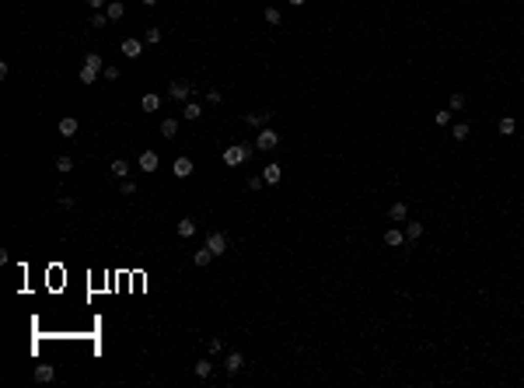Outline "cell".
<instances>
[{
    "instance_id": "d6986e66",
    "label": "cell",
    "mask_w": 524,
    "mask_h": 388,
    "mask_svg": "<svg viewBox=\"0 0 524 388\" xmlns=\"http://www.w3.org/2000/svg\"><path fill=\"white\" fill-rule=\"evenodd\" d=\"M182 116H185V119H189V122H193V119H199V116H203V105H199V101H185V109H182Z\"/></svg>"
},
{
    "instance_id": "1f68e13d",
    "label": "cell",
    "mask_w": 524,
    "mask_h": 388,
    "mask_svg": "<svg viewBox=\"0 0 524 388\" xmlns=\"http://www.w3.org/2000/svg\"><path fill=\"white\" fill-rule=\"evenodd\" d=\"M458 109H465V95H462V91L451 95V112H458Z\"/></svg>"
},
{
    "instance_id": "ab89813d",
    "label": "cell",
    "mask_w": 524,
    "mask_h": 388,
    "mask_svg": "<svg viewBox=\"0 0 524 388\" xmlns=\"http://www.w3.org/2000/svg\"><path fill=\"white\" fill-rule=\"evenodd\" d=\"M84 4H88V7H95V11H101V7H109L105 0H84Z\"/></svg>"
},
{
    "instance_id": "ffe728a7",
    "label": "cell",
    "mask_w": 524,
    "mask_h": 388,
    "mask_svg": "<svg viewBox=\"0 0 524 388\" xmlns=\"http://www.w3.org/2000/svg\"><path fill=\"white\" fill-rule=\"evenodd\" d=\"M178 234H182V238H193V234H196V220H193V217H182V220H178Z\"/></svg>"
},
{
    "instance_id": "cb8c5ba5",
    "label": "cell",
    "mask_w": 524,
    "mask_h": 388,
    "mask_svg": "<svg viewBox=\"0 0 524 388\" xmlns=\"http://www.w3.org/2000/svg\"><path fill=\"white\" fill-rule=\"evenodd\" d=\"M56 172H59V175L74 172V157H70V154H59V157H56Z\"/></svg>"
},
{
    "instance_id": "30bf717a",
    "label": "cell",
    "mask_w": 524,
    "mask_h": 388,
    "mask_svg": "<svg viewBox=\"0 0 524 388\" xmlns=\"http://www.w3.org/2000/svg\"><path fill=\"white\" fill-rule=\"evenodd\" d=\"M245 122H248V126H255V130H262V126H269V122H273V112H248V116H245Z\"/></svg>"
},
{
    "instance_id": "d6a6232c",
    "label": "cell",
    "mask_w": 524,
    "mask_h": 388,
    "mask_svg": "<svg viewBox=\"0 0 524 388\" xmlns=\"http://www.w3.org/2000/svg\"><path fill=\"white\" fill-rule=\"evenodd\" d=\"M451 136H454V140H465V136H468V122H458V126L451 130Z\"/></svg>"
},
{
    "instance_id": "6da1fadb",
    "label": "cell",
    "mask_w": 524,
    "mask_h": 388,
    "mask_svg": "<svg viewBox=\"0 0 524 388\" xmlns=\"http://www.w3.org/2000/svg\"><path fill=\"white\" fill-rule=\"evenodd\" d=\"M252 154H255V144L252 147H248V144H231V147L224 151V165H227V168H238V165H245Z\"/></svg>"
},
{
    "instance_id": "8d00e7d4",
    "label": "cell",
    "mask_w": 524,
    "mask_h": 388,
    "mask_svg": "<svg viewBox=\"0 0 524 388\" xmlns=\"http://www.w3.org/2000/svg\"><path fill=\"white\" fill-rule=\"evenodd\" d=\"M101 77H105V80H119V67H105Z\"/></svg>"
},
{
    "instance_id": "5bb4252c",
    "label": "cell",
    "mask_w": 524,
    "mask_h": 388,
    "mask_svg": "<svg viewBox=\"0 0 524 388\" xmlns=\"http://www.w3.org/2000/svg\"><path fill=\"white\" fill-rule=\"evenodd\" d=\"M402 241H406V231H399V228H388V231H385V245H388V249H399Z\"/></svg>"
},
{
    "instance_id": "4dcf8cb0",
    "label": "cell",
    "mask_w": 524,
    "mask_h": 388,
    "mask_svg": "<svg viewBox=\"0 0 524 388\" xmlns=\"http://www.w3.org/2000/svg\"><path fill=\"white\" fill-rule=\"evenodd\" d=\"M206 350H210V357H220V353H224V339H210Z\"/></svg>"
},
{
    "instance_id": "d4e9b609",
    "label": "cell",
    "mask_w": 524,
    "mask_h": 388,
    "mask_svg": "<svg viewBox=\"0 0 524 388\" xmlns=\"http://www.w3.org/2000/svg\"><path fill=\"white\" fill-rule=\"evenodd\" d=\"M84 67H91V70H98V74H101V70H105V59L98 56V53H88V56H84Z\"/></svg>"
},
{
    "instance_id": "7402d4cb",
    "label": "cell",
    "mask_w": 524,
    "mask_h": 388,
    "mask_svg": "<svg viewBox=\"0 0 524 388\" xmlns=\"http://www.w3.org/2000/svg\"><path fill=\"white\" fill-rule=\"evenodd\" d=\"M196 374H199V378H210V374H214V360H210V357L196 360Z\"/></svg>"
},
{
    "instance_id": "e0dca14e",
    "label": "cell",
    "mask_w": 524,
    "mask_h": 388,
    "mask_svg": "<svg viewBox=\"0 0 524 388\" xmlns=\"http://www.w3.org/2000/svg\"><path fill=\"white\" fill-rule=\"evenodd\" d=\"M423 238V224L420 220H406V241H420Z\"/></svg>"
},
{
    "instance_id": "ba28073f",
    "label": "cell",
    "mask_w": 524,
    "mask_h": 388,
    "mask_svg": "<svg viewBox=\"0 0 524 388\" xmlns=\"http://www.w3.org/2000/svg\"><path fill=\"white\" fill-rule=\"evenodd\" d=\"M140 53H143V39H122V56L136 59Z\"/></svg>"
},
{
    "instance_id": "83f0119b",
    "label": "cell",
    "mask_w": 524,
    "mask_h": 388,
    "mask_svg": "<svg viewBox=\"0 0 524 388\" xmlns=\"http://www.w3.org/2000/svg\"><path fill=\"white\" fill-rule=\"evenodd\" d=\"M77 77H80V84H95V80H98V70H91V67H80Z\"/></svg>"
},
{
    "instance_id": "603a6c76",
    "label": "cell",
    "mask_w": 524,
    "mask_h": 388,
    "mask_svg": "<svg viewBox=\"0 0 524 388\" xmlns=\"http://www.w3.org/2000/svg\"><path fill=\"white\" fill-rule=\"evenodd\" d=\"M175 133H178V119H161V136H168V140H172Z\"/></svg>"
},
{
    "instance_id": "60d3db41",
    "label": "cell",
    "mask_w": 524,
    "mask_h": 388,
    "mask_svg": "<svg viewBox=\"0 0 524 388\" xmlns=\"http://www.w3.org/2000/svg\"><path fill=\"white\" fill-rule=\"evenodd\" d=\"M140 4H147V7H154V4H157V0H140Z\"/></svg>"
},
{
    "instance_id": "4316f807",
    "label": "cell",
    "mask_w": 524,
    "mask_h": 388,
    "mask_svg": "<svg viewBox=\"0 0 524 388\" xmlns=\"http://www.w3.org/2000/svg\"><path fill=\"white\" fill-rule=\"evenodd\" d=\"M119 193H122V196H136V182H133V178H119Z\"/></svg>"
},
{
    "instance_id": "ac0fdd59",
    "label": "cell",
    "mask_w": 524,
    "mask_h": 388,
    "mask_svg": "<svg viewBox=\"0 0 524 388\" xmlns=\"http://www.w3.org/2000/svg\"><path fill=\"white\" fill-rule=\"evenodd\" d=\"M214 259H217V255L210 252V249H206V245H203V249H199V252L193 255V262H196V266H199V270H203V266H210V262H214Z\"/></svg>"
},
{
    "instance_id": "74e56055",
    "label": "cell",
    "mask_w": 524,
    "mask_h": 388,
    "mask_svg": "<svg viewBox=\"0 0 524 388\" xmlns=\"http://www.w3.org/2000/svg\"><path fill=\"white\" fill-rule=\"evenodd\" d=\"M59 207H63V210H74L77 203H74V196H59Z\"/></svg>"
},
{
    "instance_id": "f1b7e54d",
    "label": "cell",
    "mask_w": 524,
    "mask_h": 388,
    "mask_svg": "<svg viewBox=\"0 0 524 388\" xmlns=\"http://www.w3.org/2000/svg\"><path fill=\"white\" fill-rule=\"evenodd\" d=\"M143 42H147V46H161V28H147V32H143Z\"/></svg>"
},
{
    "instance_id": "8fae6325",
    "label": "cell",
    "mask_w": 524,
    "mask_h": 388,
    "mask_svg": "<svg viewBox=\"0 0 524 388\" xmlns=\"http://www.w3.org/2000/svg\"><path fill=\"white\" fill-rule=\"evenodd\" d=\"M262 178H266V186H276V182L283 178V168L273 161V165H266V168H262Z\"/></svg>"
},
{
    "instance_id": "5b68a950",
    "label": "cell",
    "mask_w": 524,
    "mask_h": 388,
    "mask_svg": "<svg viewBox=\"0 0 524 388\" xmlns=\"http://www.w3.org/2000/svg\"><path fill=\"white\" fill-rule=\"evenodd\" d=\"M157 165H161V161H157V154H154V151H143V154H140V161H136V168H140L143 175L157 172Z\"/></svg>"
},
{
    "instance_id": "52a82bcc",
    "label": "cell",
    "mask_w": 524,
    "mask_h": 388,
    "mask_svg": "<svg viewBox=\"0 0 524 388\" xmlns=\"http://www.w3.org/2000/svg\"><path fill=\"white\" fill-rule=\"evenodd\" d=\"M109 172L116 175V178H130V172H133V165H130L126 157H116V161L109 165Z\"/></svg>"
},
{
    "instance_id": "277c9868",
    "label": "cell",
    "mask_w": 524,
    "mask_h": 388,
    "mask_svg": "<svg viewBox=\"0 0 524 388\" xmlns=\"http://www.w3.org/2000/svg\"><path fill=\"white\" fill-rule=\"evenodd\" d=\"M168 95H172L175 101H189V95H193V84H189V80H172V84H168Z\"/></svg>"
},
{
    "instance_id": "f546056e",
    "label": "cell",
    "mask_w": 524,
    "mask_h": 388,
    "mask_svg": "<svg viewBox=\"0 0 524 388\" xmlns=\"http://www.w3.org/2000/svg\"><path fill=\"white\" fill-rule=\"evenodd\" d=\"M262 18L269 21V25H280V21H283V14H280L276 7H266V11H262Z\"/></svg>"
},
{
    "instance_id": "7c38bea8",
    "label": "cell",
    "mask_w": 524,
    "mask_h": 388,
    "mask_svg": "<svg viewBox=\"0 0 524 388\" xmlns=\"http://www.w3.org/2000/svg\"><path fill=\"white\" fill-rule=\"evenodd\" d=\"M53 378H56V367H53V364H39V367H35V381H39V385H49Z\"/></svg>"
},
{
    "instance_id": "44dd1931",
    "label": "cell",
    "mask_w": 524,
    "mask_h": 388,
    "mask_svg": "<svg viewBox=\"0 0 524 388\" xmlns=\"http://www.w3.org/2000/svg\"><path fill=\"white\" fill-rule=\"evenodd\" d=\"M140 109H143V112H157V109H161V95H143Z\"/></svg>"
},
{
    "instance_id": "b9f144b4",
    "label": "cell",
    "mask_w": 524,
    "mask_h": 388,
    "mask_svg": "<svg viewBox=\"0 0 524 388\" xmlns=\"http://www.w3.org/2000/svg\"><path fill=\"white\" fill-rule=\"evenodd\" d=\"M290 4H294V7H301V4H304V0H290Z\"/></svg>"
},
{
    "instance_id": "9a60e30c",
    "label": "cell",
    "mask_w": 524,
    "mask_h": 388,
    "mask_svg": "<svg viewBox=\"0 0 524 388\" xmlns=\"http://www.w3.org/2000/svg\"><path fill=\"white\" fill-rule=\"evenodd\" d=\"M59 136H77V119H74V116L59 119Z\"/></svg>"
},
{
    "instance_id": "8992f818",
    "label": "cell",
    "mask_w": 524,
    "mask_h": 388,
    "mask_svg": "<svg viewBox=\"0 0 524 388\" xmlns=\"http://www.w3.org/2000/svg\"><path fill=\"white\" fill-rule=\"evenodd\" d=\"M241 367H245V357H241L238 350H231V353L224 357V371H227V374H238Z\"/></svg>"
},
{
    "instance_id": "f35d334b",
    "label": "cell",
    "mask_w": 524,
    "mask_h": 388,
    "mask_svg": "<svg viewBox=\"0 0 524 388\" xmlns=\"http://www.w3.org/2000/svg\"><path fill=\"white\" fill-rule=\"evenodd\" d=\"M220 98H224V95H220L217 88H210V91H206V101H214V105H220Z\"/></svg>"
},
{
    "instance_id": "7a4b0ae2",
    "label": "cell",
    "mask_w": 524,
    "mask_h": 388,
    "mask_svg": "<svg viewBox=\"0 0 524 388\" xmlns=\"http://www.w3.org/2000/svg\"><path fill=\"white\" fill-rule=\"evenodd\" d=\"M276 144H280V133H276L273 126H262L259 136H255V151H273Z\"/></svg>"
},
{
    "instance_id": "9c48e42d",
    "label": "cell",
    "mask_w": 524,
    "mask_h": 388,
    "mask_svg": "<svg viewBox=\"0 0 524 388\" xmlns=\"http://www.w3.org/2000/svg\"><path fill=\"white\" fill-rule=\"evenodd\" d=\"M172 172H175V178H189V175H193V161H189V157H175Z\"/></svg>"
},
{
    "instance_id": "3957f363",
    "label": "cell",
    "mask_w": 524,
    "mask_h": 388,
    "mask_svg": "<svg viewBox=\"0 0 524 388\" xmlns=\"http://www.w3.org/2000/svg\"><path fill=\"white\" fill-rule=\"evenodd\" d=\"M206 249H210L214 255H224V252H227V234H224V231H210V234H206Z\"/></svg>"
},
{
    "instance_id": "e575fe53",
    "label": "cell",
    "mask_w": 524,
    "mask_h": 388,
    "mask_svg": "<svg viewBox=\"0 0 524 388\" xmlns=\"http://www.w3.org/2000/svg\"><path fill=\"white\" fill-rule=\"evenodd\" d=\"M262 186H266V178H262V175H252V178H248V189H252V193H259Z\"/></svg>"
},
{
    "instance_id": "4fadbf2b",
    "label": "cell",
    "mask_w": 524,
    "mask_h": 388,
    "mask_svg": "<svg viewBox=\"0 0 524 388\" xmlns=\"http://www.w3.org/2000/svg\"><path fill=\"white\" fill-rule=\"evenodd\" d=\"M388 220H395V224H406V220H409V207H406V203H391Z\"/></svg>"
},
{
    "instance_id": "484cf974",
    "label": "cell",
    "mask_w": 524,
    "mask_h": 388,
    "mask_svg": "<svg viewBox=\"0 0 524 388\" xmlns=\"http://www.w3.org/2000/svg\"><path fill=\"white\" fill-rule=\"evenodd\" d=\"M514 130H517V119H514V116H504V119H500V133H504V136H510Z\"/></svg>"
},
{
    "instance_id": "d590c367",
    "label": "cell",
    "mask_w": 524,
    "mask_h": 388,
    "mask_svg": "<svg viewBox=\"0 0 524 388\" xmlns=\"http://www.w3.org/2000/svg\"><path fill=\"white\" fill-rule=\"evenodd\" d=\"M105 21H109V14H101V11H95V18H91V28H105Z\"/></svg>"
},
{
    "instance_id": "836d02e7",
    "label": "cell",
    "mask_w": 524,
    "mask_h": 388,
    "mask_svg": "<svg viewBox=\"0 0 524 388\" xmlns=\"http://www.w3.org/2000/svg\"><path fill=\"white\" fill-rule=\"evenodd\" d=\"M433 122H437V126H447V122H451V112H447V109L433 112Z\"/></svg>"
},
{
    "instance_id": "2e32d148",
    "label": "cell",
    "mask_w": 524,
    "mask_h": 388,
    "mask_svg": "<svg viewBox=\"0 0 524 388\" xmlns=\"http://www.w3.org/2000/svg\"><path fill=\"white\" fill-rule=\"evenodd\" d=\"M105 14H109V21H122V14H126V4H119V0H109Z\"/></svg>"
}]
</instances>
